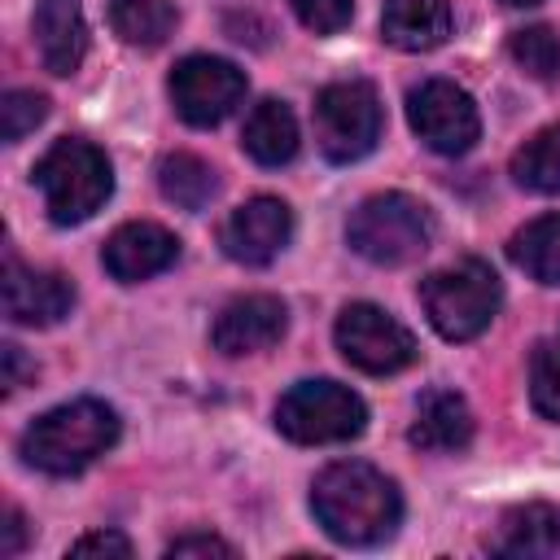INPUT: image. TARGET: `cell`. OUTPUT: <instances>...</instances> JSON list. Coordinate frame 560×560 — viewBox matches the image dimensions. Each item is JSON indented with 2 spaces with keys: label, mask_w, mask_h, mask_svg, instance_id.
Listing matches in <instances>:
<instances>
[{
  "label": "cell",
  "mask_w": 560,
  "mask_h": 560,
  "mask_svg": "<svg viewBox=\"0 0 560 560\" xmlns=\"http://www.w3.org/2000/svg\"><path fill=\"white\" fill-rule=\"evenodd\" d=\"M311 512L332 542L381 547L402 521V494L381 468L363 459H337L315 477Z\"/></svg>",
  "instance_id": "obj_1"
},
{
  "label": "cell",
  "mask_w": 560,
  "mask_h": 560,
  "mask_svg": "<svg viewBox=\"0 0 560 560\" xmlns=\"http://www.w3.org/2000/svg\"><path fill=\"white\" fill-rule=\"evenodd\" d=\"M118 442V411L96 398H74L44 411L22 433V459L52 477H74Z\"/></svg>",
  "instance_id": "obj_2"
},
{
  "label": "cell",
  "mask_w": 560,
  "mask_h": 560,
  "mask_svg": "<svg viewBox=\"0 0 560 560\" xmlns=\"http://www.w3.org/2000/svg\"><path fill=\"white\" fill-rule=\"evenodd\" d=\"M35 188L44 192L48 219L61 223V228H70V223L92 219L109 201L114 171H109V158L92 140L66 136V140H57L35 162Z\"/></svg>",
  "instance_id": "obj_3"
},
{
  "label": "cell",
  "mask_w": 560,
  "mask_h": 560,
  "mask_svg": "<svg viewBox=\"0 0 560 560\" xmlns=\"http://www.w3.org/2000/svg\"><path fill=\"white\" fill-rule=\"evenodd\" d=\"M346 241L359 258L376 267H402L420 258L433 241V214L424 201L407 192H376L359 201V210L346 223Z\"/></svg>",
  "instance_id": "obj_4"
},
{
  "label": "cell",
  "mask_w": 560,
  "mask_h": 560,
  "mask_svg": "<svg viewBox=\"0 0 560 560\" xmlns=\"http://www.w3.org/2000/svg\"><path fill=\"white\" fill-rule=\"evenodd\" d=\"M499 302H503L499 276L481 258H464V262L442 267L420 280V306L446 341L481 337L490 328V319L499 315Z\"/></svg>",
  "instance_id": "obj_5"
},
{
  "label": "cell",
  "mask_w": 560,
  "mask_h": 560,
  "mask_svg": "<svg viewBox=\"0 0 560 560\" xmlns=\"http://www.w3.org/2000/svg\"><path fill=\"white\" fill-rule=\"evenodd\" d=\"M368 424V407L337 381H298L276 402V429L298 446L350 442Z\"/></svg>",
  "instance_id": "obj_6"
},
{
  "label": "cell",
  "mask_w": 560,
  "mask_h": 560,
  "mask_svg": "<svg viewBox=\"0 0 560 560\" xmlns=\"http://www.w3.org/2000/svg\"><path fill=\"white\" fill-rule=\"evenodd\" d=\"M311 118H315V144L328 162L368 158L381 140V127H385L381 96L363 79H337V83L319 88Z\"/></svg>",
  "instance_id": "obj_7"
},
{
  "label": "cell",
  "mask_w": 560,
  "mask_h": 560,
  "mask_svg": "<svg viewBox=\"0 0 560 560\" xmlns=\"http://www.w3.org/2000/svg\"><path fill=\"white\" fill-rule=\"evenodd\" d=\"M337 350L346 354V363H354L359 372L368 376H394L402 368L416 363V337L381 306L372 302H350L341 315H337Z\"/></svg>",
  "instance_id": "obj_8"
},
{
  "label": "cell",
  "mask_w": 560,
  "mask_h": 560,
  "mask_svg": "<svg viewBox=\"0 0 560 560\" xmlns=\"http://www.w3.org/2000/svg\"><path fill=\"white\" fill-rule=\"evenodd\" d=\"M407 122L433 153H468L481 136V118L472 96L451 79H424L407 96Z\"/></svg>",
  "instance_id": "obj_9"
},
{
  "label": "cell",
  "mask_w": 560,
  "mask_h": 560,
  "mask_svg": "<svg viewBox=\"0 0 560 560\" xmlns=\"http://www.w3.org/2000/svg\"><path fill=\"white\" fill-rule=\"evenodd\" d=\"M171 101L188 127H214L245 101V70L223 57L192 52L171 70Z\"/></svg>",
  "instance_id": "obj_10"
},
{
  "label": "cell",
  "mask_w": 560,
  "mask_h": 560,
  "mask_svg": "<svg viewBox=\"0 0 560 560\" xmlns=\"http://www.w3.org/2000/svg\"><path fill=\"white\" fill-rule=\"evenodd\" d=\"M293 236V210L280 197H249L223 219L219 245L232 262L245 267H267Z\"/></svg>",
  "instance_id": "obj_11"
},
{
  "label": "cell",
  "mask_w": 560,
  "mask_h": 560,
  "mask_svg": "<svg viewBox=\"0 0 560 560\" xmlns=\"http://www.w3.org/2000/svg\"><path fill=\"white\" fill-rule=\"evenodd\" d=\"M0 289H4V315L13 324H26V328H48V324L66 319L74 306V284L61 271L22 267L13 254L4 258Z\"/></svg>",
  "instance_id": "obj_12"
},
{
  "label": "cell",
  "mask_w": 560,
  "mask_h": 560,
  "mask_svg": "<svg viewBox=\"0 0 560 560\" xmlns=\"http://www.w3.org/2000/svg\"><path fill=\"white\" fill-rule=\"evenodd\" d=\"M175 258H179L175 232H166L162 223H144V219L114 228L101 249V262L118 284H140V280L166 271Z\"/></svg>",
  "instance_id": "obj_13"
},
{
  "label": "cell",
  "mask_w": 560,
  "mask_h": 560,
  "mask_svg": "<svg viewBox=\"0 0 560 560\" xmlns=\"http://www.w3.org/2000/svg\"><path fill=\"white\" fill-rule=\"evenodd\" d=\"M284 324H289V311L280 298L245 293L219 311L210 337H214V350H223V354H258L284 337Z\"/></svg>",
  "instance_id": "obj_14"
},
{
  "label": "cell",
  "mask_w": 560,
  "mask_h": 560,
  "mask_svg": "<svg viewBox=\"0 0 560 560\" xmlns=\"http://www.w3.org/2000/svg\"><path fill=\"white\" fill-rule=\"evenodd\" d=\"M31 35L48 74H74L88 57V22L79 0H39L31 18Z\"/></svg>",
  "instance_id": "obj_15"
},
{
  "label": "cell",
  "mask_w": 560,
  "mask_h": 560,
  "mask_svg": "<svg viewBox=\"0 0 560 560\" xmlns=\"http://www.w3.org/2000/svg\"><path fill=\"white\" fill-rule=\"evenodd\" d=\"M407 438H411V446L433 451V455L464 451L472 442V411L455 389H429L416 402V420H411Z\"/></svg>",
  "instance_id": "obj_16"
},
{
  "label": "cell",
  "mask_w": 560,
  "mask_h": 560,
  "mask_svg": "<svg viewBox=\"0 0 560 560\" xmlns=\"http://www.w3.org/2000/svg\"><path fill=\"white\" fill-rule=\"evenodd\" d=\"M494 556H516V560H542L560 556V512L551 503H525L503 512L499 534L490 538Z\"/></svg>",
  "instance_id": "obj_17"
},
{
  "label": "cell",
  "mask_w": 560,
  "mask_h": 560,
  "mask_svg": "<svg viewBox=\"0 0 560 560\" xmlns=\"http://www.w3.org/2000/svg\"><path fill=\"white\" fill-rule=\"evenodd\" d=\"M381 31L402 52H429L451 35V4L446 0H385Z\"/></svg>",
  "instance_id": "obj_18"
},
{
  "label": "cell",
  "mask_w": 560,
  "mask_h": 560,
  "mask_svg": "<svg viewBox=\"0 0 560 560\" xmlns=\"http://www.w3.org/2000/svg\"><path fill=\"white\" fill-rule=\"evenodd\" d=\"M241 144L258 166H284L298 153V118H293V109L284 101H276V96L258 101L249 109V118H245Z\"/></svg>",
  "instance_id": "obj_19"
},
{
  "label": "cell",
  "mask_w": 560,
  "mask_h": 560,
  "mask_svg": "<svg viewBox=\"0 0 560 560\" xmlns=\"http://www.w3.org/2000/svg\"><path fill=\"white\" fill-rule=\"evenodd\" d=\"M109 26L131 48H158L175 35L179 13L166 0H109Z\"/></svg>",
  "instance_id": "obj_20"
},
{
  "label": "cell",
  "mask_w": 560,
  "mask_h": 560,
  "mask_svg": "<svg viewBox=\"0 0 560 560\" xmlns=\"http://www.w3.org/2000/svg\"><path fill=\"white\" fill-rule=\"evenodd\" d=\"M158 188L179 210H206L219 192V175L197 153H166L162 166H158Z\"/></svg>",
  "instance_id": "obj_21"
},
{
  "label": "cell",
  "mask_w": 560,
  "mask_h": 560,
  "mask_svg": "<svg viewBox=\"0 0 560 560\" xmlns=\"http://www.w3.org/2000/svg\"><path fill=\"white\" fill-rule=\"evenodd\" d=\"M508 258L538 284H560V214H542L534 223H525L512 245Z\"/></svg>",
  "instance_id": "obj_22"
},
{
  "label": "cell",
  "mask_w": 560,
  "mask_h": 560,
  "mask_svg": "<svg viewBox=\"0 0 560 560\" xmlns=\"http://www.w3.org/2000/svg\"><path fill=\"white\" fill-rule=\"evenodd\" d=\"M512 179L529 192H542V197L560 192V122L542 127L538 136H529L512 153Z\"/></svg>",
  "instance_id": "obj_23"
},
{
  "label": "cell",
  "mask_w": 560,
  "mask_h": 560,
  "mask_svg": "<svg viewBox=\"0 0 560 560\" xmlns=\"http://www.w3.org/2000/svg\"><path fill=\"white\" fill-rule=\"evenodd\" d=\"M508 52L516 57V66L542 83L560 79V35L551 26H521L508 39Z\"/></svg>",
  "instance_id": "obj_24"
},
{
  "label": "cell",
  "mask_w": 560,
  "mask_h": 560,
  "mask_svg": "<svg viewBox=\"0 0 560 560\" xmlns=\"http://www.w3.org/2000/svg\"><path fill=\"white\" fill-rule=\"evenodd\" d=\"M529 402L542 420L560 424V337H547L529 354Z\"/></svg>",
  "instance_id": "obj_25"
},
{
  "label": "cell",
  "mask_w": 560,
  "mask_h": 560,
  "mask_svg": "<svg viewBox=\"0 0 560 560\" xmlns=\"http://www.w3.org/2000/svg\"><path fill=\"white\" fill-rule=\"evenodd\" d=\"M48 118V96L44 92H26V88H13L0 96V140L4 144H18L26 131H35L39 122Z\"/></svg>",
  "instance_id": "obj_26"
},
{
  "label": "cell",
  "mask_w": 560,
  "mask_h": 560,
  "mask_svg": "<svg viewBox=\"0 0 560 560\" xmlns=\"http://www.w3.org/2000/svg\"><path fill=\"white\" fill-rule=\"evenodd\" d=\"M289 9L298 13V22L315 35H337L350 13H354V0H289Z\"/></svg>",
  "instance_id": "obj_27"
},
{
  "label": "cell",
  "mask_w": 560,
  "mask_h": 560,
  "mask_svg": "<svg viewBox=\"0 0 560 560\" xmlns=\"http://www.w3.org/2000/svg\"><path fill=\"white\" fill-rule=\"evenodd\" d=\"M70 556H118V560H127L131 542L114 529H96V534H83L79 542H70Z\"/></svg>",
  "instance_id": "obj_28"
},
{
  "label": "cell",
  "mask_w": 560,
  "mask_h": 560,
  "mask_svg": "<svg viewBox=\"0 0 560 560\" xmlns=\"http://www.w3.org/2000/svg\"><path fill=\"white\" fill-rule=\"evenodd\" d=\"M166 556L175 560H184V556H236L232 551V542H223V538H214V534H184V538H175L171 547H166Z\"/></svg>",
  "instance_id": "obj_29"
},
{
  "label": "cell",
  "mask_w": 560,
  "mask_h": 560,
  "mask_svg": "<svg viewBox=\"0 0 560 560\" xmlns=\"http://www.w3.org/2000/svg\"><path fill=\"white\" fill-rule=\"evenodd\" d=\"M0 359H4V394H13V389H22L31 376H35V363L22 354V346H13V341H4L0 346Z\"/></svg>",
  "instance_id": "obj_30"
},
{
  "label": "cell",
  "mask_w": 560,
  "mask_h": 560,
  "mask_svg": "<svg viewBox=\"0 0 560 560\" xmlns=\"http://www.w3.org/2000/svg\"><path fill=\"white\" fill-rule=\"evenodd\" d=\"M0 529H4V538H0V556H4V560H13V556L22 551V542H26V521H22V512H18V508H9Z\"/></svg>",
  "instance_id": "obj_31"
},
{
  "label": "cell",
  "mask_w": 560,
  "mask_h": 560,
  "mask_svg": "<svg viewBox=\"0 0 560 560\" xmlns=\"http://www.w3.org/2000/svg\"><path fill=\"white\" fill-rule=\"evenodd\" d=\"M503 4H538V0H503Z\"/></svg>",
  "instance_id": "obj_32"
}]
</instances>
